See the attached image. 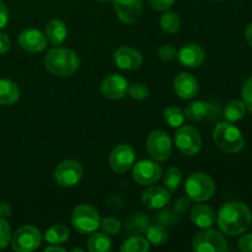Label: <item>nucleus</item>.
I'll return each instance as SVG.
<instances>
[{
  "mask_svg": "<svg viewBox=\"0 0 252 252\" xmlns=\"http://www.w3.org/2000/svg\"><path fill=\"white\" fill-rule=\"evenodd\" d=\"M221 233L229 236H238L245 233L251 225L252 213L241 202H228L219 211L217 217Z\"/></svg>",
  "mask_w": 252,
  "mask_h": 252,
  "instance_id": "nucleus-1",
  "label": "nucleus"
},
{
  "mask_svg": "<svg viewBox=\"0 0 252 252\" xmlns=\"http://www.w3.org/2000/svg\"><path fill=\"white\" fill-rule=\"evenodd\" d=\"M44 66L54 76L66 78L71 76L80 66L78 54L68 48L56 47L47 52L44 57Z\"/></svg>",
  "mask_w": 252,
  "mask_h": 252,
  "instance_id": "nucleus-2",
  "label": "nucleus"
},
{
  "mask_svg": "<svg viewBox=\"0 0 252 252\" xmlns=\"http://www.w3.org/2000/svg\"><path fill=\"white\" fill-rule=\"evenodd\" d=\"M213 140L218 148L228 154L241 152L245 145L243 133L238 127L231 125V122L218 123L213 130Z\"/></svg>",
  "mask_w": 252,
  "mask_h": 252,
  "instance_id": "nucleus-3",
  "label": "nucleus"
},
{
  "mask_svg": "<svg viewBox=\"0 0 252 252\" xmlns=\"http://www.w3.org/2000/svg\"><path fill=\"white\" fill-rule=\"evenodd\" d=\"M185 189L187 196L198 203L208 201L213 197L216 192V184L209 175L204 172H194L187 177Z\"/></svg>",
  "mask_w": 252,
  "mask_h": 252,
  "instance_id": "nucleus-4",
  "label": "nucleus"
},
{
  "mask_svg": "<svg viewBox=\"0 0 252 252\" xmlns=\"http://www.w3.org/2000/svg\"><path fill=\"white\" fill-rule=\"evenodd\" d=\"M192 249L196 252H225L228 251V241L221 231L207 228V230L196 234Z\"/></svg>",
  "mask_w": 252,
  "mask_h": 252,
  "instance_id": "nucleus-5",
  "label": "nucleus"
},
{
  "mask_svg": "<svg viewBox=\"0 0 252 252\" xmlns=\"http://www.w3.org/2000/svg\"><path fill=\"white\" fill-rule=\"evenodd\" d=\"M100 214L89 204H80L75 207L71 214V224L80 234H91L100 228Z\"/></svg>",
  "mask_w": 252,
  "mask_h": 252,
  "instance_id": "nucleus-6",
  "label": "nucleus"
},
{
  "mask_svg": "<svg viewBox=\"0 0 252 252\" xmlns=\"http://www.w3.org/2000/svg\"><path fill=\"white\" fill-rule=\"evenodd\" d=\"M147 152L155 161H166L172 154V139L165 130H154L147 138Z\"/></svg>",
  "mask_w": 252,
  "mask_h": 252,
  "instance_id": "nucleus-7",
  "label": "nucleus"
},
{
  "mask_svg": "<svg viewBox=\"0 0 252 252\" xmlns=\"http://www.w3.org/2000/svg\"><path fill=\"white\" fill-rule=\"evenodd\" d=\"M175 144L182 154L193 157L202 149V137L193 126H181L175 134Z\"/></svg>",
  "mask_w": 252,
  "mask_h": 252,
  "instance_id": "nucleus-8",
  "label": "nucleus"
},
{
  "mask_svg": "<svg viewBox=\"0 0 252 252\" xmlns=\"http://www.w3.org/2000/svg\"><path fill=\"white\" fill-rule=\"evenodd\" d=\"M42 234L33 225H25L17 229L11 238V248L16 252H31L41 246Z\"/></svg>",
  "mask_w": 252,
  "mask_h": 252,
  "instance_id": "nucleus-9",
  "label": "nucleus"
},
{
  "mask_svg": "<svg viewBox=\"0 0 252 252\" xmlns=\"http://www.w3.org/2000/svg\"><path fill=\"white\" fill-rule=\"evenodd\" d=\"M84 170L79 161L73 159L64 160L54 170V181L61 187H73L83 179Z\"/></svg>",
  "mask_w": 252,
  "mask_h": 252,
  "instance_id": "nucleus-10",
  "label": "nucleus"
},
{
  "mask_svg": "<svg viewBox=\"0 0 252 252\" xmlns=\"http://www.w3.org/2000/svg\"><path fill=\"white\" fill-rule=\"evenodd\" d=\"M132 167L133 180L142 186H152L161 179V166L155 160H140Z\"/></svg>",
  "mask_w": 252,
  "mask_h": 252,
  "instance_id": "nucleus-11",
  "label": "nucleus"
},
{
  "mask_svg": "<svg viewBox=\"0 0 252 252\" xmlns=\"http://www.w3.org/2000/svg\"><path fill=\"white\" fill-rule=\"evenodd\" d=\"M135 160V153L132 147L127 144H120L115 147L108 158V164L116 174H126L132 169Z\"/></svg>",
  "mask_w": 252,
  "mask_h": 252,
  "instance_id": "nucleus-12",
  "label": "nucleus"
},
{
  "mask_svg": "<svg viewBox=\"0 0 252 252\" xmlns=\"http://www.w3.org/2000/svg\"><path fill=\"white\" fill-rule=\"evenodd\" d=\"M118 19L128 25L135 24L143 11L144 0H112Z\"/></svg>",
  "mask_w": 252,
  "mask_h": 252,
  "instance_id": "nucleus-13",
  "label": "nucleus"
},
{
  "mask_svg": "<svg viewBox=\"0 0 252 252\" xmlns=\"http://www.w3.org/2000/svg\"><path fill=\"white\" fill-rule=\"evenodd\" d=\"M128 80L120 74H111L101 83V93L110 100H121L128 91Z\"/></svg>",
  "mask_w": 252,
  "mask_h": 252,
  "instance_id": "nucleus-14",
  "label": "nucleus"
},
{
  "mask_svg": "<svg viewBox=\"0 0 252 252\" xmlns=\"http://www.w3.org/2000/svg\"><path fill=\"white\" fill-rule=\"evenodd\" d=\"M113 62L123 70H137L143 64V56L132 47H120L113 53Z\"/></svg>",
  "mask_w": 252,
  "mask_h": 252,
  "instance_id": "nucleus-15",
  "label": "nucleus"
},
{
  "mask_svg": "<svg viewBox=\"0 0 252 252\" xmlns=\"http://www.w3.org/2000/svg\"><path fill=\"white\" fill-rule=\"evenodd\" d=\"M140 198L148 209H161L171 201V192L166 187L152 186L142 192Z\"/></svg>",
  "mask_w": 252,
  "mask_h": 252,
  "instance_id": "nucleus-16",
  "label": "nucleus"
},
{
  "mask_svg": "<svg viewBox=\"0 0 252 252\" xmlns=\"http://www.w3.org/2000/svg\"><path fill=\"white\" fill-rule=\"evenodd\" d=\"M19 46L29 53H39L47 47V38L39 30L26 29L19 34Z\"/></svg>",
  "mask_w": 252,
  "mask_h": 252,
  "instance_id": "nucleus-17",
  "label": "nucleus"
},
{
  "mask_svg": "<svg viewBox=\"0 0 252 252\" xmlns=\"http://www.w3.org/2000/svg\"><path fill=\"white\" fill-rule=\"evenodd\" d=\"M180 64L186 68H198L206 59V52L196 43H189L177 52Z\"/></svg>",
  "mask_w": 252,
  "mask_h": 252,
  "instance_id": "nucleus-18",
  "label": "nucleus"
},
{
  "mask_svg": "<svg viewBox=\"0 0 252 252\" xmlns=\"http://www.w3.org/2000/svg\"><path fill=\"white\" fill-rule=\"evenodd\" d=\"M174 90L179 97L184 100H191L198 94V81L192 74L180 73L174 80Z\"/></svg>",
  "mask_w": 252,
  "mask_h": 252,
  "instance_id": "nucleus-19",
  "label": "nucleus"
},
{
  "mask_svg": "<svg viewBox=\"0 0 252 252\" xmlns=\"http://www.w3.org/2000/svg\"><path fill=\"white\" fill-rule=\"evenodd\" d=\"M189 217H191L192 223L202 229L211 228L216 221V213H214L213 208L203 204L202 202H198V204L192 207Z\"/></svg>",
  "mask_w": 252,
  "mask_h": 252,
  "instance_id": "nucleus-20",
  "label": "nucleus"
},
{
  "mask_svg": "<svg viewBox=\"0 0 252 252\" xmlns=\"http://www.w3.org/2000/svg\"><path fill=\"white\" fill-rule=\"evenodd\" d=\"M66 34H68L66 25L62 20L58 19L52 20L51 22H48L46 30H44V36H46L47 41L53 44V46H61L65 41Z\"/></svg>",
  "mask_w": 252,
  "mask_h": 252,
  "instance_id": "nucleus-21",
  "label": "nucleus"
},
{
  "mask_svg": "<svg viewBox=\"0 0 252 252\" xmlns=\"http://www.w3.org/2000/svg\"><path fill=\"white\" fill-rule=\"evenodd\" d=\"M149 226V219L145 214H143L142 212H138V213H133L126 219L125 221V233L127 235H140V234H144L147 228Z\"/></svg>",
  "mask_w": 252,
  "mask_h": 252,
  "instance_id": "nucleus-22",
  "label": "nucleus"
},
{
  "mask_svg": "<svg viewBox=\"0 0 252 252\" xmlns=\"http://www.w3.org/2000/svg\"><path fill=\"white\" fill-rule=\"evenodd\" d=\"M19 98V86L9 79H0V105L12 106Z\"/></svg>",
  "mask_w": 252,
  "mask_h": 252,
  "instance_id": "nucleus-23",
  "label": "nucleus"
},
{
  "mask_svg": "<svg viewBox=\"0 0 252 252\" xmlns=\"http://www.w3.org/2000/svg\"><path fill=\"white\" fill-rule=\"evenodd\" d=\"M212 110V106L209 102H204V101H193V102H189V105L185 107V117L189 118V121H194V122H198V121L204 120L207 116L209 115Z\"/></svg>",
  "mask_w": 252,
  "mask_h": 252,
  "instance_id": "nucleus-24",
  "label": "nucleus"
},
{
  "mask_svg": "<svg viewBox=\"0 0 252 252\" xmlns=\"http://www.w3.org/2000/svg\"><path fill=\"white\" fill-rule=\"evenodd\" d=\"M145 235H147V240L149 241V244L154 246L165 245L169 240V234H167L166 228L159 223L152 224V225L149 224V226L145 230Z\"/></svg>",
  "mask_w": 252,
  "mask_h": 252,
  "instance_id": "nucleus-25",
  "label": "nucleus"
},
{
  "mask_svg": "<svg viewBox=\"0 0 252 252\" xmlns=\"http://www.w3.org/2000/svg\"><path fill=\"white\" fill-rule=\"evenodd\" d=\"M88 249L90 252H110L112 250L110 235L105 233H94L89 238Z\"/></svg>",
  "mask_w": 252,
  "mask_h": 252,
  "instance_id": "nucleus-26",
  "label": "nucleus"
},
{
  "mask_svg": "<svg viewBox=\"0 0 252 252\" xmlns=\"http://www.w3.org/2000/svg\"><path fill=\"white\" fill-rule=\"evenodd\" d=\"M150 250L149 241L140 235H130L121 245L122 252H148Z\"/></svg>",
  "mask_w": 252,
  "mask_h": 252,
  "instance_id": "nucleus-27",
  "label": "nucleus"
},
{
  "mask_svg": "<svg viewBox=\"0 0 252 252\" xmlns=\"http://www.w3.org/2000/svg\"><path fill=\"white\" fill-rule=\"evenodd\" d=\"M246 115V106L244 101L233 100L224 108V117L228 122H238Z\"/></svg>",
  "mask_w": 252,
  "mask_h": 252,
  "instance_id": "nucleus-28",
  "label": "nucleus"
},
{
  "mask_svg": "<svg viewBox=\"0 0 252 252\" xmlns=\"http://www.w3.org/2000/svg\"><path fill=\"white\" fill-rule=\"evenodd\" d=\"M69 235H70V233H69V229L65 225L56 224V225L47 229L46 234H44V239H46L47 243L59 245V244L65 243L69 239Z\"/></svg>",
  "mask_w": 252,
  "mask_h": 252,
  "instance_id": "nucleus-29",
  "label": "nucleus"
},
{
  "mask_svg": "<svg viewBox=\"0 0 252 252\" xmlns=\"http://www.w3.org/2000/svg\"><path fill=\"white\" fill-rule=\"evenodd\" d=\"M160 27L166 33H176L181 27V19L176 12L166 10L160 17Z\"/></svg>",
  "mask_w": 252,
  "mask_h": 252,
  "instance_id": "nucleus-30",
  "label": "nucleus"
},
{
  "mask_svg": "<svg viewBox=\"0 0 252 252\" xmlns=\"http://www.w3.org/2000/svg\"><path fill=\"white\" fill-rule=\"evenodd\" d=\"M184 111L176 106H169L164 110V121L172 128H179L185 122Z\"/></svg>",
  "mask_w": 252,
  "mask_h": 252,
  "instance_id": "nucleus-31",
  "label": "nucleus"
},
{
  "mask_svg": "<svg viewBox=\"0 0 252 252\" xmlns=\"http://www.w3.org/2000/svg\"><path fill=\"white\" fill-rule=\"evenodd\" d=\"M182 181H184V176H182L181 170L177 167H170L166 170L164 175V184L170 192L176 191L181 186Z\"/></svg>",
  "mask_w": 252,
  "mask_h": 252,
  "instance_id": "nucleus-32",
  "label": "nucleus"
},
{
  "mask_svg": "<svg viewBox=\"0 0 252 252\" xmlns=\"http://www.w3.org/2000/svg\"><path fill=\"white\" fill-rule=\"evenodd\" d=\"M158 223L161 224L162 226L167 228V226H172L177 224L180 220V214L175 211V208H161V211L158 213L157 216Z\"/></svg>",
  "mask_w": 252,
  "mask_h": 252,
  "instance_id": "nucleus-33",
  "label": "nucleus"
},
{
  "mask_svg": "<svg viewBox=\"0 0 252 252\" xmlns=\"http://www.w3.org/2000/svg\"><path fill=\"white\" fill-rule=\"evenodd\" d=\"M100 228L102 233L107 234V235H117L122 229V223L120 219L115 218V217H105L100 220Z\"/></svg>",
  "mask_w": 252,
  "mask_h": 252,
  "instance_id": "nucleus-34",
  "label": "nucleus"
},
{
  "mask_svg": "<svg viewBox=\"0 0 252 252\" xmlns=\"http://www.w3.org/2000/svg\"><path fill=\"white\" fill-rule=\"evenodd\" d=\"M128 95L133 98V100H138L142 101L145 100V98L149 96V89L145 84L142 83H134L132 85L128 86Z\"/></svg>",
  "mask_w": 252,
  "mask_h": 252,
  "instance_id": "nucleus-35",
  "label": "nucleus"
},
{
  "mask_svg": "<svg viewBox=\"0 0 252 252\" xmlns=\"http://www.w3.org/2000/svg\"><path fill=\"white\" fill-rule=\"evenodd\" d=\"M11 229L5 218H0V249H5L11 243Z\"/></svg>",
  "mask_w": 252,
  "mask_h": 252,
  "instance_id": "nucleus-36",
  "label": "nucleus"
},
{
  "mask_svg": "<svg viewBox=\"0 0 252 252\" xmlns=\"http://www.w3.org/2000/svg\"><path fill=\"white\" fill-rule=\"evenodd\" d=\"M241 96H243V101L246 106V110H249L252 113V76H250L244 84Z\"/></svg>",
  "mask_w": 252,
  "mask_h": 252,
  "instance_id": "nucleus-37",
  "label": "nucleus"
},
{
  "mask_svg": "<svg viewBox=\"0 0 252 252\" xmlns=\"http://www.w3.org/2000/svg\"><path fill=\"white\" fill-rule=\"evenodd\" d=\"M158 56L161 61L164 62H170L174 61L175 58H177V51L175 47L170 46V44H165V46H161L158 51Z\"/></svg>",
  "mask_w": 252,
  "mask_h": 252,
  "instance_id": "nucleus-38",
  "label": "nucleus"
},
{
  "mask_svg": "<svg viewBox=\"0 0 252 252\" xmlns=\"http://www.w3.org/2000/svg\"><path fill=\"white\" fill-rule=\"evenodd\" d=\"M175 1L176 0H148L150 6L157 11H166L175 4Z\"/></svg>",
  "mask_w": 252,
  "mask_h": 252,
  "instance_id": "nucleus-39",
  "label": "nucleus"
},
{
  "mask_svg": "<svg viewBox=\"0 0 252 252\" xmlns=\"http://www.w3.org/2000/svg\"><path fill=\"white\" fill-rule=\"evenodd\" d=\"M191 202L192 199L189 198V197H181V198H179L176 202H175V206H174L175 211H176L180 216L186 213V212L191 208Z\"/></svg>",
  "mask_w": 252,
  "mask_h": 252,
  "instance_id": "nucleus-40",
  "label": "nucleus"
},
{
  "mask_svg": "<svg viewBox=\"0 0 252 252\" xmlns=\"http://www.w3.org/2000/svg\"><path fill=\"white\" fill-rule=\"evenodd\" d=\"M239 250L243 252H252V234H245L238 241Z\"/></svg>",
  "mask_w": 252,
  "mask_h": 252,
  "instance_id": "nucleus-41",
  "label": "nucleus"
},
{
  "mask_svg": "<svg viewBox=\"0 0 252 252\" xmlns=\"http://www.w3.org/2000/svg\"><path fill=\"white\" fill-rule=\"evenodd\" d=\"M9 22V9L6 4L0 0V30L4 29Z\"/></svg>",
  "mask_w": 252,
  "mask_h": 252,
  "instance_id": "nucleus-42",
  "label": "nucleus"
},
{
  "mask_svg": "<svg viewBox=\"0 0 252 252\" xmlns=\"http://www.w3.org/2000/svg\"><path fill=\"white\" fill-rule=\"evenodd\" d=\"M11 48V42L7 34L0 32V54H5Z\"/></svg>",
  "mask_w": 252,
  "mask_h": 252,
  "instance_id": "nucleus-43",
  "label": "nucleus"
},
{
  "mask_svg": "<svg viewBox=\"0 0 252 252\" xmlns=\"http://www.w3.org/2000/svg\"><path fill=\"white\" fill-rule=\"evenodd\" d=\"M107 206L110 207L111 209H121L123 207V202L121 199L120 194H115V196L111 197L107 201Z\"/></svg>",
  "mask_w": 252,
  "mask_h": 252,
  "instance_id": "nucleus-44",
  "label": "nucleus"
},
{
  "mask_svg": "<svg viewBox=\"0 0 252 252\" xmlns=\"http://www.w3.org/2000/svg\"><path fill=\"white\" fill-rule=\"evenodd\" d=\"M12 213V207L9 202H1L0 203V218H9Z\"/></svg>",
  "mask_w": 252,
  "mask_h": 252,
  "instance_id": "nucleus-45",
  "label": "nucleus"
},
{
  "mask_svg": "<svg viewBox=\"0 0 252 252\" xmlns=\"http://www.w3.org/2000/svg\"><path fill=\"white\" fill-rule=\"evenodd\" d=\"M51 251L64 252V251H65V249L62 248V246H59V245H57V244H51V245L47 246V248L44 249V252H51Z\"/></svg>",
  "mask_w": 252,
  "mask_h": 252,
  "instance_id": "nucleus-46",
  "label": "nucleus"
},
{
  "mask_svg": "<svg viewBox=\"0 0 252 252\" xmlns=\"http://www.w3.org/2000/svg\"><path fill=\"white\" fill-rule=\"evenodd\" d=\"M245 38L248 41V43L250 44L252 47V22L246 27V31H245Z\"/></svg>",
  "mask_w": 252,
  "mask_h": 252,
  "instance_id": "nucleus-47",
  "label": "nucleus"
},
{
  "mask_svg": "<svg viewBox=\"0 0 252 252\" xmlns=\"http://www.w3.org/2000/svg\"><path fill=\"white\" fill-rule=\"evenodd\" d=\"M71 251H73V252H75V251H81V252H83L84 250H83V249H79V248H74V249H73V250H71Z\"/></svg>",
  "mask_w": 252,
  "mask_h": 252,
  "instance_id": "nucleus-48",
  "label": "nucleus"
},
{
  "mask_svg": "<svg viewBox=\"0 0 252 252\" xmlns=\"http://www.w3.org/2000/svg\"><path fill=\"white\" fill-rule=\"evenodd\" d=\"M97 1H100V2H110V1H112V0H97Z\"/></svg>",
  "mask_w": 252,
  "mask_h": 252,
  "instance_id": "nucleus-49",
  "label": "nucleus"
},
{
  "mask_svg": "<svg viewBox=\"0 0 252 252\" xmlns=\"http://www.w3.org/2000/svg\"><path fill=\"white\" fill-rule=\"evenodd\" d=\"M216 1H220V0H216Z\"/></svg>",
  "mask_w": 252,
  "mask_h": 252,
  "instance_id": "nucleus-50",
  "label": "nucleus"
}]
</instances>
